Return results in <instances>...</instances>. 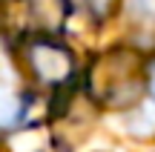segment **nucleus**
Masks as SVG:
<instances>
[{
	"label": "nucleus",
	"instance_id": "obj_1",
	"mask_svg": "<svg viewBox=\"0 0 155 152\" xmlns=\"http://www.w3.org/2000/svg\"><path fill=\"white\" fill-rule=\"evenodd\" d=\"M29 63H32V72L38 75L43 83L52 86H66L75 75V63H72V52L63 43L49 37H35L29 46Z\"/></svg>",
	"mask_w": 155,
	"mask_h": 152
},
{
	"label": "nucleus",
	"instance_id": "obj_2",
	"mask_svg": "<svg viewBox=\"0 0 155 152\" xmlns=\"http://www.w3.org/2000/svg\"><path fill=\"white\" fill-rule=\"evenodd\" d=\"M23 112H26V103H23V98L12 95V92H0V129H9V126H15L17 121L23 118Z\"/></svg>",
	"mask_w": 155,
	"mask_h": 152
},
{
	"label": "nucleus",
	"instance_id": "obj_3",
	"mask_svg": "<svg viewBox=\"0 0 155 152\" xmlns=\"http://www.w3.org/2000/svg\"><path fill=\"white\" fill-rule=\"evenodd\" d=\"M83 15H89L92 20H106L112 15V9L118 6V0H78Z\"/></svg>",
	"mask_w": 155,
	"mask_h": 152
},
{
	"label": "nucleus",
	"instance_id": "obj_4",
	"mask_svg": "<svg viewBox=\"0 0 155 152\" xmlns=\"http://www.w3.org/2000/svg\"><path fill=\"white\" fill-rule=\"evenodd\" d=\"M147 86H150V92H152V98H155V60L147 66Z\"/></svg>",
	"mask_w": 155,
	"mask_h": 152
}]
</instances>
